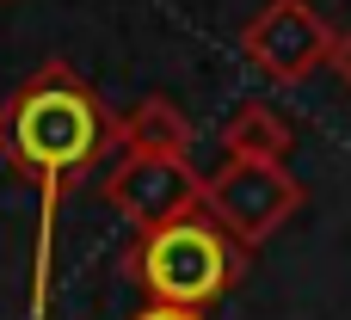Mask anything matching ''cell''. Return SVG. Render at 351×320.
<instances>
[{"mask_svg": "<svg viewBox=\"0 0 351 320\" xmlns=\"http://www.w3.org/2000/svg\"><path fill=\"white\" fill-rule=\"evenodd\" d=\"M216 142H222L228 160H265V167H290V154H296L290 117H284L278 105H265V99H241V105L222 117Z\"/></svg>", "mask_w": 351, "mask_h": 320, "instance_id": "obj_7", "label": "cell"}, {"mask_svg": "<svg viewBox=\"0 0 351 320\" xmlns=\"http://www.w3.org/2000/svg\"><path fill=\"white\" fill-rule=\"evenodd\" d=\"M302 179L290 167H265V160H222L216 173H204V216L253 259L296 210H302Z\"/></svg>", "mask_w": 351, "mask_h": 320, "instance_id": "obj_3", "label": "cell"}, {"mask_svg": "<svg viewBox=\"0 0 351 320\" xmlns=\"http://www.w3.org/2000/svg\"><path fill=\"white\" fill-rule=\"evenodd\" d=\"M327 68H333V80H339V86L351 93V25L339 31V37H333V56H327Z\"/></svg>", "mask_w": 351, "mask_h": 320, "instance_id": "obj_8", "label": "cell"}, {"mask_svg": "<svg viewBox=\"0 0 351 320\" xmlns=\"http://www.w3.org/2000/svg\"><path fill=\"white\" fill-rule=\"evenodd\" d=\"M247 253L197 210V216H179L167 228H148V234H130V247L117 253V271L160 308H210L216 296H228L241 278H247Z\"/></svg>", "mask_w": 351, "mask_h": 320, "instance_id": "obj_2", "label": "cell"}, {"mask_svg": "<svg viewBox=\"0 0 351 320\" xmlns=\"http://www.w3.org/2000/svg\"><path fill=\"white\" fill-rule=\"evenodd\" d=\"M99 197L136 228H167L179 216H197L204 210V173L191 160H142V154H117L99 179Z\"/></svg>", "mask_w": 351, "mask_h": 320, "instance_id": "obj_5", "label": "cell"}, {"mask_svg": "<svg viewBox=\"0 0 351 320\" xmlns=\"http://www.w3.org/2000/svg\"><path fill=\"white\" fill-rule=\"evenodd\" d=\"M333 37H339V25L315 0H265L241 25V56L278 86H308L327 68Z\"/></svg>", "mask_w": 351, "mask_h": 320, "instance_id": "obj_4", "label": "cell"}, {"mask_svg": "<svg viewBox=\"0 0 351 320\" xmlns=\"http://www.w3.org/2000/svg\"><path fill=\"white\" fill-rule=\"evenodd\" d=\"M130 320H210L204 308H160V302H148V308H136Z\"/></svg>", "mask_w": 351, "mask_h": 320, "instance_id": "obj_9", "label": "cell"}, {"mask_svg": "<svg viewBox=\"0 0 351 320\" xmlns=\"http://www.w3.org/2000/svg\"><path fill=\"white\" fill-rule=\"evenodd\" d=\"M117 148V111L68 68L43 62L0 99V160L37 185V259H31V320L49 315V271H56V216L62 197L99 173Z\"/></svg>", "mask_w": 351, "mask_h": 320, "instance_id": "obj_1", "label": "cell"}, {"mask_svg": "<svg viewBox=\"0 0 351 320\" xmlns=\"http://www.w3.org/2000/svg\"><path fill=\"white\" fill-rule=\"evenodd\" d=\"M191 117L167 99V93H148L136 99L130 111H117V154H142V160H191Z\"/></svg>", "mask_w": 351, "mask_h": 320, "instance_id": "obj_6", "label": "cell"}]
</instances>
